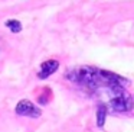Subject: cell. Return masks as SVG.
Returning a JSON list of instances; mask_svg holds the SVG:
<instances>
[{
    "instance_id": "2",
    "label": "cell",
    "mask_w": 134,
    "mask_h": 132,
    "mask_svg": "<svg viewBox=\"0 0 134 132\" xmlns=\"http://www.w3.org/2000/svg\"><path fill=\"white\" fill-rule=\"evenodd\" d=\"M113 97L110 99V107L114 109L115 112H128L133 110L134 107V102H133V96L125 90V87H118L115 90L111 91Z\"/></svg>"
},
{
    "instance_id": "7",
    "label": "cell",
    "mask_w": 134,
    "mask_h": 132,
    "mask_svg": "<svg viewBox=\"0 0 134 132\" xmlns=\"http://www.w3.org/2000/svg\"><path fill=\"white\" fill-rule=\"evenodd\" d=\"M6 26L9 28L12 32H15V33L20 32V29H22V23H20L19 21H15V19H12V21H7V22H6Z\"/></svg>"
},
{
    "instance_id": "3",
    "label": "cell",
    "mask_w": 134,
    "mask_h": 132,
    "mask_svg": "<svg viewBox=\"0 0 134 132\" xmlns=\"http://www.w3.org/2000/svg\"><path fill=\"white\" fill-rule=\"evenodd\" d=\"M16 113L20 115V116H29V118H39L42 113V110L35 106L30 100L23 99L16 105Z\"/></svg>"
},
{
    "instance_id": "5",
    "label": "cell",
    "mask_w": 134,
    "mask_h": 132,
    "mask_svg": "<svg viewBox=\"0 0 134 132\" xmlns=\"http://www.w3.org/2000/svg\"><path fill=\"white\" fill-rule=\"evenodd\" d=\"M107 113H108V105L107 103H98V107H97V126L102 128L107 119Z\"/></svg>"
},
{
    "instance_id": "4",
    "label": "cell",
    "mask_w": 134,
    "mask_h": 132,
    "mask_svg": "<svg viewBox=\"0 0 134 132\" xmlns=\"http://www.w3.org/2000/svg\"><path fill=\"white\" fill-rule=\"evenodd\" d=\"M58 68H59V62L56 61V60H48V61H45L41 64V70H39V73H38V77L41 80L48 79V77L55 73Z\"/></svg>"
},
{
    "instance_id": "1",
    "label": "cell",
    "mask_w": 134,
    "mask_h": 132,
    "mask_svg": "<svg viewBox=\"0 0 134 132\" xmlns=\"http://www.w3.org/2000/svg\"><path fill=\"white\" fill-rule=\"evenodd\" d=\"M66 77L91 90L105 87L110 91H113L117 87H125V84H128V80L118 74L97 67H90V65L75 68L71 73H68Z\"/></svg>"
},
{
    "instance_id": "6",
    "label": "cell",
    "mask_w": 134,
    "mask_h": 132,
    "mask_svg": "<svg viewBox=\"0 0 134 132\" xmlns=\"http://www.w3.org/2000/svg\"><path fill=\"white\" fill-rule=\"evenodd\" d=\"M51 97H52V91H51V89L45 87L43 90H42V93L38 96V102L41 103V105H46V103H49Z\"/></svg>"
}]
</instances>
